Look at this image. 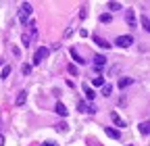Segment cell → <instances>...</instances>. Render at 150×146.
<instances>
[{
  "mask_svg": "<svg viewBox=\"0 0 150 146\" xmlns=\"http://www.w3.org/2000/svg\"><path fill=\"white\" fill-rule=\"evenodd\" d=\"M131 84H134V79H131V77H121V79H119V88H121V90L127 88V86H131Z\"/></svg>",
  "mask_w": 150,
  "mask_h": 146,
  "instance_id": "cell-11",
  "label": "cell"
},
{
  "mask_svg": "<svg viewBox=\"0 0 150 146\" xmlns=\"http://www.w3.org/2000/svg\"><path fill=\"white\" fill-rule=\"evenodd\" d=\"M69 73H71V75H79V71H77L75 65H69Z\"/></svg>",
  "mask_w": 150,
  "mask_h": 146,
  "instance_id": "cell-20",
  "label": "cell"
},
{
  "mask_svg": "<svg viewBox=\"0 0 150 146\" xmlns=\"http://www.w3.org/2000/svg\"><path fill=\"white\" fill-rule=\"evenodd\" d=\"M140 132H142V136H148V123H146V121L140 123Z\"/></svg>",
  "mask_w": 150,
  "mask_h": 146,
  "instance_id": "cell-18",
  "label": "cell"
},
{
  "mask_svg": "<svg viewBox=\"0 0 150 146\" xmlns=\"http://www.w3.org/2000/svg\"><path fill=\"white\" fill-rule=\"evenodd\" d=\"M31 4L29 2H23L21 4V9H19V21H21L23 25H27V19H29V15H31Z\"/></svg>",
  "mask_w": 150,
  "mask_h": 146,
  "instance_id": "cell-1",
  "label": "cell"
},
{
  "mask_svg": "<svg viewBox=\"0 0 150 146\" xmlns=\"http://www.w3.org/2000/svg\"><path fill=\"white\" fill-rule=\"evenodd\" d=\"M79 111H81V113L88 111V104H86V102H79Z\"/></svg>",
  "mask_w": 150,
  "mask_h": 146,
  "instance_id": "cell-24",
  "label": "cell"
},
{
  "mask_svg": "<svg viewBox=\"0 0 150 146\" xmlns=\"http://www.w3.org/2000/svg\"><path fill=\"white\" fill-rule=\"evenodd\" d=\"M94 40L98 42V46H100V48H110V44H108V42H104V40H100V38H94Z\"/></svg>",
  "mask_w": 150,
  "mask_h": 146,
  "instance_id": "cell-19",
  "label": "cell"
},
{
  "mask_svg": "<svg viewBox=\"0 0 150 146\" xmlns=\"http://www.w3.org/2000/svg\"><path fill=\"white\" fill-rule=\"evenodd\" d=\"M83 92H86V98H88V100H94V96H96V92H94L88 84H83Z\"/></svg>",
  "mask_w": 150,
  "mask_h": 146,
  "instance_id": "cell-9",
  "label": "cell"
},
{
  "mask_svg": "<svg viewBox=\"0 0 150 146\" xmlns=\"http://www.w3.org/2000/svg\"><path fill=\"white\" fill-rule=\"evenodd\" d=\"M142 25H144V29H148V27H150V25H148V17H146V15L142 17Z\"/></svg>",
  "mask_w": 150,
  "mask_h": 146,
  "instance_id": "cell-22",
  "label": "cell"
},
{
  "mask_svg": "<svg viewBox=\"0 0 150 146\" xmlns=\"http://www.w3.org/2000/svg\"><path fill=\"white\" fill-rule=\"evenodd\" d=\"M48 54H50V48H46V46H40V48H38L35 50V54H33V65H40L46 57H48Z\"/></svg>",
  "mask_w": 150,
  "mask_h": 146,
  "instance_id": "cell-2",
  "label": "cell"
},
{
  "mask_svg": "<svg viewBox=\"0 0 150 146\" xmlns=\"http://www.w3.org/2000/svg\"><path fill=\"white\" fill-rule=\"evenodd\" d=\"M54 108H56V113H59L61 117H67V115H69V111H67V106H65L63 102H56V106H54Z\"/></svg>",
  "mask_w": 150,
  "mask_h": 146,
  "instance_id": "cell-7",
  "label": "cell"
},
{
  "mask_svg": "<svg viewBox=\"0 0 150 146\" xmlns=\"http://www.w3.org/2000/svg\"><path fill=\"white\" fill-rule=\"evenodd\" d=\"M56 130H59V132H63V134H65V132L69 130V127H67V123H65V121H59V123H56Z\"/></svg>",
  "mask_w": 150,
  "mask_h": 146,
  "instance_id": "cell-16",
  "label": "cell"
},
{
  "mask_svg": "<svg viewBox=\"0 0 150 146\" xmlns=\"http://www.w3.org/2000/svg\"><path fill=\"white\" fill-rule=\"evenodd\" d=\"M8 73H11V67H8V65H6V67H4V69H2V77H8Z\"/></svg>",
  "mask_w": 150,
  "mask_h": 146,
  "instance_id": "cell-23",
  "label": "cell"
},
{
  "mask_svg": "<svg viewBox=\"0 0 150 146\" xmlns=\"http://www.w3.org/2000/svg\"><path fill=\"white\" fill-rule=\"evenodd\" d=\"M131 42H134L131 35H119V38L115 40V44H117L119 48H127V46H131Z\"/></svg>",
  "mask_w": 150,
  "mask_h": 146,
  "instance_id": "cell-4",
  "label": "cell"
},
{
  "mask_svg": "<svg viewBox=\"0 0 150 146\" xmlns=\"http://www.w3.org/2000/svg\"><path fill=\"white\" fill-rule=\"evenodd\" d=\"M110 92H112V86H110V84L102 86V96H104V98H106V96H110Z\"/></svg>",
  "mask_w": 150,
  "mask_h": 146,
  "instance_id": "cell-13",
  "label": "cell"
},
{
  "mask_svg": "<svg viewBox=\"0 0 150 146\" xmlns=\"http://www.w3.org/2000/svg\"><path fill=\"white\" fill-rule=\"evenodd\" d=\"M21 73H23V75H29V73H31V65L29 63H23L21 65Z\"/></svg>",
  "mask_w": 150,
  "mask_h": 146,
  "instance_id": "cell-14",
  "label": "cell"
},
{
  "mask_svg": "<svg viewBox=\"0 0 150 146\" xmlns=\"http://www.w3.org/2000/svg\"><path fill=\"white\" fill-rule=\"evenodd\" d=\"M71 33H73V27H67V29H65V38H69Z\"/></svg>",
  "mask_w": 150,
  "mask_h": 146,
  "instance_id": "cell-25",
  "label": "cell"
},
{
  "mask_svg": "<svg viewBox=\"0 0 150 146\" xmlns=\"http://www.w3.org/2000/svg\"><path fill=\"white\" fill-rule=\"evenodd\" d=\"M125 23H127L129 27H138V21H136V13H134V9H127V11H125Z\"/></svg>",
  "mask_w": 150,
  "mask_h": 146,
  "instance_id": "cell-3",
  "label": "cell"
},
{
  "mask_svg": "<svg viewBox=\"0 0 150 146\" xmlns=\"http://www.w3.org/2000/svg\"><path fill=\"white\" fill-rule=\"evenodd\" d=\"M42 146H56V144H54V142H44Z\"/></svg>",
  "mask_w": 150,
  "mask_h": 146,
  "instance_id": "cell-26",
  "label": "cell"
},
{
  "mask_svg": "<svg viewBox=\"0 0 150 146\" xmlns=\"http://www.w3.org/2000/svg\"><path fill=\"white\" fill-rule=\"evenodd\" d=\"M71 57H73V61H75V63H79V65H83V63H86V59H81L79 54H77V50H73V48H71Z\"/></svg>",
  "mask_w": 150,
  "mask_h": 146,
  "instance_id": "cell-12",
  "label": "cell"
},
{
  "mask_svg": "<svg viewBox=\"0 0 150 146\" xmlns=\"http://www.w3.org/2000/svg\"><path fill=\"white\" fill-rule=\"evenodd\" d=\"M104 132H106V136L112 138V140H119V138H121L119 130H115V127H104Z\"/></svg>",
  "mask_w": 150,
  "mask_h": 146,
  "instance_id": "cell-5",
  "label": "cell"
},
{
  "mask_svg": "<svg viewBox=\"0 0 150 146\" xmlns=\"http://www.w3.org/2000/svg\"><path fill=\"white\" fill-rule=\"evenodd\" d=\"M100 21H102V23H110V21H112V17H110L108 13H104V15H100Z\"/></svg>",
  "mask_w": 150,
  "mask_h": 146,
  "instance_id": "cell-17",
  "label": "cell"
},
{
  "mask_svg": "<svg viewBox=\"0 0 150 146\" xmlns=\"http://www.w3.org/2000/svg\"><path fill=\"white\" fill-rule=\"evenodd\" d=\"M94 65H96V69L100 71V67H102V65H106V59L102 57V54H96V57H94Z\"/></svg>",
  "mask_w": 150,
  "mask_h": 146,
  "instance_id": "cell-8",
  "label": "cell"
},
{
  "mask_svg": "<svg viewBox=\"0 0 150 146\" xmlns=\"http://www.w3.org/2000/svg\"><path fill=\"white\" fill-rule=\"evenodd\" d=\"M27 100V92H25V90H23V92H19V96H17V100H15V104L17 106H21L23 102Z\"/></svg>",
  "mask_w": 150,
  "mask_h": 146,
  "instance_id": "cell-10",
  "label": "cell"
},
{
  "mask_svg": "<svg viewBox=\"0 0 150 146\" xmlns=\"http://www.w3.org/2000/svg\"><path fill=\"white\" fill-rule=\"evenodd\" d=\"M0 146H4V136L0 134Z\"/></svg>",
  "mask_w": 150,
  "mask_h": 146,
  "instance_id": "cell-27",
  "label": "cell"
},
{
  "mask_svg": "<svg viewBox=\"0 0 150 146\" xmlns=\"http://www.w3.org/2000/svg\"><path fill=\"white\" fill-rule=\"evenodd\" d=\"M110 119H112V123H115L117 127H125V121H123V119H121V117H119V115H117L115 111L110 113Z\"/></svg>",
  "mask_w": 150,
  "mask_h": 146,
  "instance_id": "cell-6",
  "label": "cell"
},
{
  "mask_svg": "<svg viewBox=\"0 0 150 146\" xmlns=\"http://www.w3.org/2000/svg\"><path fill=\"white\" fill-rule=\"evenodd\" d=\"M106 6H108L110 11H121V9H123V4H119V2H108Z\"/></svg>",
  "mask_w": 150,
  "mask_h": 146,
  "instance_id": "cell-15",
  "label": "cell"
},
{
  "mask_svg": "<svg viewBox=\"0 0 150 146\" xmlns=\"http://www.w3.org/2000/svg\"><path fill=\"white\" fill-rule=\"evenodd\" d=\"M94 86H104V77H94Z\"/></svg>",
  "mask_w": 150,
  "mask_h": 146,
  "instance_id": "cell-21",
  "label": "cell"
}]
</instances>
